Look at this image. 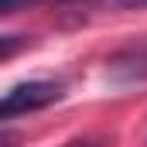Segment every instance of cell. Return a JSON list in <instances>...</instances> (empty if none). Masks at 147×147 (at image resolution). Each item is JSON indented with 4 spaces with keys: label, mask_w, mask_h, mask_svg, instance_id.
I'll list each match as a JSON object with an SVG mask.
<instances>
[{
    "label": "cell",
    "mask_w": 147,
    "mask_h": 147,
    "mask_svg": "<svg viewBox=\"0 0 147 147\" xmlns=\"http://www.w3.org/2000/svg\"><path fill=\"white\" fill-rule=\"evenodd\" d=\"M65 92L58 82H48V79H31V82H17L10 86L7 92H0V120H10V116H24V113L45 110L51 103H58Z\"/></svg>",
    "instance_id": "1"
},
{
    "label": "cell",
    "mask_w": 147,
    "mask_h": 147,
    "mask_svg": "<svg viewBox=\"0 0 147 147\" xmlns=\"http://www.w3.org/2000/svg\"><path fill=\"white\" fill-rule=\"evenodd\" d=\"M110 75L116 82H140L147 79V48H127L110 58Z\"/></svg>",
    "instance_id": "2"
},
{
    "label": "cell",
    "mask_w": 147,
    "mask_h": 147,
    "mask_svg": "<svg viewBox=\"0 0 147 147\" xmlns=\"http://www.w3.org/2000/svg\"><path fill=\"white\" fill-rule=\"evenodd\" d=\"M24 45H28V38H24V34H0V62L10 58V55H17Z\"/></svg>",
    "instance_id": "3"
},
{
    "label": "cell",
    "mask_w": 147,
    "mask_h": 147,
    "mask_svg": "<svg viewBox=\"0 0 147 147\" xmlns=\"http://www.w3.org/2000/svg\"><path fill=\"white\" fill-rule=\"evenodd\" d=\"M110 7H116V10H144L147 0H106Z\"/></svg>",
    "instance_id": "4"
},
{
    "label": "cell",
    "mask_w": 147,
    "mask_h": 147,
    "mask_svg": "<svg viewBox=\"0 0 147 147\" xmlns=\"http://www.w3.org/2000/svg\"><path fill=\"white\" fill-rule=\"evenodd\" d=\"M28 3H38V0H0V17H3V14H14V10H21V7H28Z\"/></svg>",
    "instance_id": "5"
},
{
    "label": "cell",
    "mask_w": 147,
    "mask_h": 147,
    "mask_svg": "<svg viewBox=\"0 0 147 147\" xmlns=\"http://www.w3.org/2000/svg\"><path fill=\"white\" fill-rule=\"evenodd\" d=\"M21 144V134H10V130H0V147H17Z\"/></svg>",
    "instance_id": "6"
},
{
    "label": "cell",
    "mask_w": 147,
    "mask_h": 147,
    "mask_svg": "<svg viewBox=\"0 0 147 147\" xmlns=\"http://www.w3.org/2000/svg\"><path fill=\"white\" fill-rule=\"evenodd\" d=\"M69 147H99V144H96V140H89V137H86V140H72V144H69Z\"/></svg>",
    "instance_id": "7"
}]
</instances>
